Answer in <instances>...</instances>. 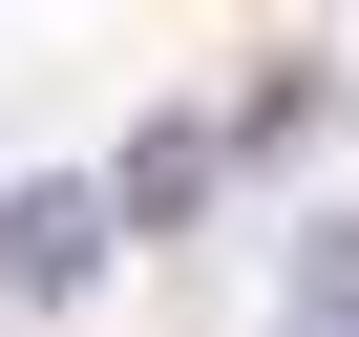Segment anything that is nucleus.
I'll list each match as a JSON object with an SVG mask.
<instances>
[{
  "instance_id": "f257e3e1",
  "label": "nucleus",
  "mask_w": 359,
  "mask_h": 337,
  "mask_svg": "<svg viewBox=\"0 0 359 337\" xmlns=\"http://www.w3.org/2000/svg\"><path fill=\"white\" fill-rule=\"evenodd\" d=\"M106 190H85V168H43V190H0V295H22V316H85L106 295Z\"/></svg>"
},
{
  "instance_id": "f03ea898",
  "label": "nucleus",
  "mask_w": 359,
  "mask_h": 337,
  "mask_svg": "<svg viewBox=\"0 0 359 337\" xmlns=\"http://www.w3.org/2000/svg\"><path fill=\"white\" fill-rule=\"evenodd\" d=\"M85 190H106V232H169V211L212 190V127H148L127 168H85Z\"/></svg>"
},
{
  "instance_id": "7ed1b4c3",
  "label": "nucleus",
  "mask_w": 359,
  "mask_h": 337,
  "mask_svg": "<svg viewBox=\"0 0 359 337\" xmlns=\"http://www.w3.org/2000/svg\"><path fill=\"white\" fill-rule=\"evenodd\" d=\"M275 337H359V211L296 232V316H275Z\"/></svg>"
}]
</instances>
